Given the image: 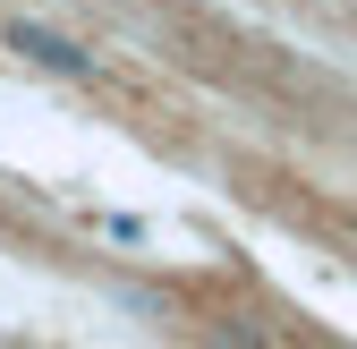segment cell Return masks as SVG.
I'll use <instances>...</instances> for the list:
<instances>
[{"label":"cell","instance_id":"cell-1","mask_svg":"<svg viewBox=\"0 0 357 349\" xmlns=\"http://www.w3.org/2000/svg\"><path fill=\"white\" fill-rule=\"evenodd\" d=\"M9 43L34 60V68H52V77H94V60L77 52V43H60V34H43V26H9Z\"/></svg>","mask_w":357,"mask_h":349}]
</instances>
